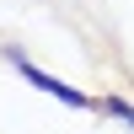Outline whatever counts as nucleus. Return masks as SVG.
Segmentation results:
<instances>
[{
    "instance_id": "obj_1",
    "label": "nucleus",
    "mask_w": 134,
    "mask_h": 134,
    "mask_svg": "<svg viewBox=\"0 0 134 134\" xmlns=\"http://www.w3.org/2000/svg\"><path fill=\"white\" fill-rule=\"evenodd\" d=\"M5 59H11V64L21 70V81H27V86H38V91H48V97H59L64 107H97L91 97L81 91V86H64V81H54V75H48V70H38V64H32V59H27L21 48H5Z\"/></svg>"
},
{
    "instance_id": "obj_2",
    "label": "nucleus",
    "mask_w": 134,
    "mask_h": 134,
    "mask_svg": "<svg viewBox=\"0 0 134 134\" xmlns=\"http://www.w3.org/2000/svg\"><path fill=\"white\" fill-rule=\"evenodd\" d=\"M102 107H107V113L118 118V124H129V134H134V102H129V97H118V91H113V97H107Z\"/></svg>"
}]
</instances>
